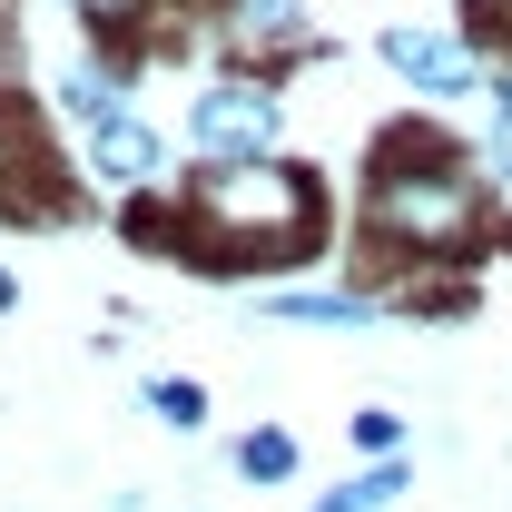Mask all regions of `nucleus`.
<instances>
[{
  "label": "nucleus",
  "mask_w": 512,
  "mask_h": 512,
  "mask_svg": "<svg viewBox=\"0 0 512 512\" xmlns=\"http://www.w3.org/2000/svg\"><path fill=\"white\" fill-rule=\"evenodd\" d=\"M345 444H355V463H394V453H414V424L394 404H355L345 414Z\"/></svg>",
  "instance_id": "9b49d317"
},
{
  "label": "nucleus",
  "mask_w": 512,
  "mask_h": 512,
  "mask_svg": "<svg viewBox=\"0 0 512 512\" xmlns=\"http://www.w3.org/2000/svg\"><path fill=\"white\" fill-rule=\"evenodd\" d=\"M227 463H237V483H256V493H286V483L306 473V444H296L286 424H247V434L227 444Z\"/></svg>",
  "instance_id": "6e6552de"
},
{
  "label": "nucleus",
  "mask_w": 512,
  "mask_h": 512,
  "mask_svg": "<svg viewBox=\"0 0 512 512\" xmlns=\"http://www.w3.org/2000/svg\"><path fill=\"white\" fill-rule=\"evenodd\" d=\"M138 404H148V424H168L178 444L207 434V384H197V375H148V384H138Z\"/></svg>",
  "instance_id": "9d476101"
},
{
  "label": "nucleus",
  "mask_w": 512,
  "mask_h": 512,
  "mask_svg": "<svg viewBox=\"0 0 512 512\" xmlns=\"http://www.w3.org/2000/svg\"><path fill=\"white\" fill-rule=\"evenodd\" d=\"M168 247H188L207 276H296L325 247V188L296 158H256V168H197V188L168 217Z\"/></svg>",
  "instance_id": "f257e3e1"
},
{
  "label": "nucleus",
  "mask_w": 512,
  "mask_h": 512,
  "mask_svg": "<svg viewBox=\"0 0 512 512\" xmlns=\"http://www.w3.org/2000/svg\"><path fill=\"white\" fill-rule=\"evenodd\" d=\"M404 493H414V453H394V463H355V473H345L335 493H316L306 512H394Z\"/></svg>",
  "instance_id": "1a4fd4ad"
},
{
  "label": "nucleus",
  "mask_w": 512,
  "mask_h": 512,
  "mask_svg": "<svg viewBox=\"0 0 512 512\" xmlns=\"http://www.w3.org/2000/svg\"><path fill=\"white\" fill-rule=\"evenodd\" d=\"M60 109L79 119V138L109 128V119H128V69L119 60H69L60 69Z\"/></svg>",
  "instance_id": "0eeeda50"
},
{
  "label": "nucleus",
  "mask_w": 512,
  "mask_h": 512,
  "mask_svg": "<svg viewBox=\"0 0 512 512\" xmlns=\"http://www.w3.org/2000/svg\"><path fill=\"white\" fill-rule=\"evenodd\" d=\"M493 138H512V69L493 79Z\"/></svg>",
  "instance_id": "4468645a"
},
{
  "label": "nucleus",
  "mask_w": 512,
  "mask_h": 512,
  "mask_svg": "<svg viewBox=\"0 0 512 512\" xmlns=\"http://www.w3.org/2000/svg\"><path fill=\"white\" fill-rule=\"evenodd\" d=\"M188 512H197V503H188Z\"/></svg>",
  "instance_id": "dca6fc26"
},
{
  "label": "nucleus",
  "mask_w": 512,
  "mask_h": 512,
  "mask_svg": "<svg viewBox=\"0 0 512 512\" xmlns=\"http://www.w3.org/2000/svg\"><path fill=\"white\" fill-rule=\"evenodd\" d=\"M69 10H79V20H89V30H128V20H138V10H148V0H69Z\"/></svg>",
  "instance_id": "ddd939ff"
},
{
  "label": "nucleus",
  "mask_w": 512,
  "mask_h": 512,
  "mask_svg": "<svg viewBox=\"0 0 512 512\" xmlns=\"http://www.w3.org/2000/svg\"><path fill=\"white\" fill-rule=\"evenodd\" d=\"M375 60L414 89V99H473L483 89V60H473V40H453V30H434V20H394L375 40Z\"/></svg>",
  "instance_id": "20e7f679"
},
{
  "label": "nucleus",
  "mask_w": 512,
  "mask_h": 512,
  "mask_svg": "<svg viewBox=\"0 0 512 512\" xmlns=\"http://www.w3.org/2000/svg\"><path fill=\"white\" fill-rule=\"evenodd\" d=\"M256 316L325 325V335H365V325H384V296H375V286H345V276H306V286H266Z\"/></svg>",
  "instance_id": "39448f33"
},
{
  "label": "nucleus",
  "mask_w": 512,
  "mask_h": 512,
  "mask_svg": "<svg viewBox=\"0 0 512 512\" xmlns=\"http://www.w3.org/2000/svg\"><path fill=\"white\" fill-rule=\"evenodd\" d=\"M0 316H20V276H10V256H0Z\"/></svg>",
  "instance_id": "2eb2a0df"
},
{
  "label": "nucleus",
  "mask_w": 512,
  "mask_h": 512,
  "mask_svg": "<svg viewBox=\"0 0 512 512\" xmlns=\"http://www.w3.org/2000/svg\"><path fill=\"white\" fill-rule=\"evenodd\" d=\"M483 207H493V178L453 138H434V128H384L375 138V158H365V247L434 266V256H463L483 237Z\"/></svg>",
  "instance_id": "f03ea898"
},
{
  "label": "nucleus",
  "mask_w": 512,
  "mask_h": 512,
  "mask_svg": "<svg viewBox=\"0 0 512 512\" xmlns=\"http://www.w3.org/2000/svg\"><path fill=\"white\" fill-rule=\"evenodd\" d=\"M188 158L197 168H256L286 158V99L266 79H207L188 99Z\"/></svg>",
  "instance_id": "7ed1b4c3"
},
{
  "label": "nucleus",
  "mask_w": 512,
  "mask_h": 512,
  "mask_svg": "<svg viewBox=\"0 0 512 512\" xmlns=\"http://www.w3.org/2000/svg\"><path fill=\"white\" fill-rule=\"evenodd\" d=\"M79 158H89V178H99V188H128V197H138V188H158V168H168V138L128 109V119L89 128V138H79Z\"/></svg>",
  "instance_id": "423d86ee"
},
{
  "label": "nucleus",
  "mask_w": 512,
  "mask_h": 512,
  "mask_svg": "<svg viewBox=\"0 0 512 512\" xmlns=\"http://www.w3.org/2000/svg\"><path fill=\"white\" fill-rule=\"evenodd\" d=\"M237 40L247 50H296L306 40V0H237Z\"/></svg>",
  "instance_id": "f8f14e48"
}]
</instances>
